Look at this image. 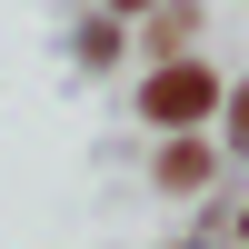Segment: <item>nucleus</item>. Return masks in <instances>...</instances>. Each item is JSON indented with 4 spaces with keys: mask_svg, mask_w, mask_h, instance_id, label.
I'll return each instance as SVG.
<instances>
[{
    "mask_svg": "<svg viewBox=\"0 0 249 249\" xmlns=\"http://www.w3.org/2000/svg\"><path fill=\"white\" fill-rule=\"evenodd\" d=\"M199 110H210V70H190V60H179V70L150 80V120H160V130H190Z\"/></svg>",
    "mask_w": 249,
    "mask_h": 249,
    "instance_id": "nucleus-1",
    "label": "nucleus"
},
{
    "mask_svg": "<svg viewBox=\"0 0 249 249\" xmlns=\"http://www.w3.org/2000/svg\"><path fill=\"white\" fill-rule=\"evenodd\" d=\"M199 170H210V160H199V150H190V140H179V150H170V160H160V179H170V190H190V179H199Z\"/></svg>",
    "mask_w": 249,
    "mask_h": 249,
    "instance_id": "nucleus-2",
    "label": "nucleus"
},
{
    "mask_svg": "<svg viewBox=\"0 0 249 249\" xmlns=\"http://www.w3.org/2000/svg\"><path fill=\"white\" fill-rule=\"evenodd\" d=\"M230 140H239V150H249V90L230 100Z\"/></svg>",
    "mask_w": 249,
    "mask_h": 249,
    "instance_id": "nucleus-3",
    "label": "nucleus"
},
{
    "mask_svg": "<svg viewBox=\"0 0 249 249\" xmlns=\"http://www.w3.org/2000/svg\"><path fill=\"white\" fill-rule=\"evenodd\" d=\"M120 10H130V0H120Z\"/></svg>",
    "mask_w": 249,
    "mask_h": 249,
    "instance_id": "nucleus-4",
    "label": "nucleus"
}]
</instances>
